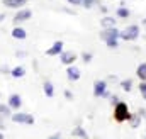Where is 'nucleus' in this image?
Listing matches in <instances>:
<instances>
[{"mask_svg":"<svg viewBox=\"0 0 146 139\" xmlns=\"http://www.w3.org/2000/svg\"><path fill=\"white\" fill-rule=\"evenodd\" d=\"M119 34H121V31H119V29L110 27V29H104V31L100 32V37L106 41V44L109 46L110 49H114V48H117V46H119V42H117Z\"/></svg>","mask_w":146,"mask_h":139,"instance_id":"nucleus-1","label":"nucleus"},{"mask_svg":"<svg viewBox=\"0 0 146 139\" xmlns=\"http://www.w3.org/2000/svg\"><path fill=\"white\" fill-rule=\"evenodd\" d=\"M131 112H129V107L126 102H119V104H115L114 107V119L117 120V122H126V120H129L131 119Z\"/></svg>","mask_w":146,"mask_h":139,"instance_id":"nucleus-2","label":"nucleus"},{"mask_svg":"<svg viewBox=\"0 0 146 139\" xmlns=\"http://www.w3.org/2000/svg\"><path fill=\"white\" fill-rule=\"evenodd\" d=\"M10 119H12V122H15V124H26V126H33V124H34V117H33L31 114L21 112V110H17L15 114H12Z\"/></svg>","mask_w":146,"mask_h":139,"instance_id":"nucleus-3","label":"nucleus"},{"mask_svg":"<svg viewBox=\"0 0 146 139\" xmlns=\"http://www.w3.org/2000/svg\"><path fill=\"white\" fill-rule=\"evenodd\" d=\"M119 37L124 39V41H134V39L139 37V27H138L136 24H131V26H127L124 31H121Z\"/></svg>","mask_w":146,"mask_h":139,"instance_id":"nucleus-4","label":"nucleus"},{"mask_svg":"<svg viewBox=\"0 0 146 139\" xmlns=\"http://www.w3.org/2000/svg\"><path fill=\"white\" fill-rule=\"evenodd\" d=\"M107 92V81L106 80H97L94 83V95L99 99V97H104Z\"/></svg>","mask_w":146,"mask_h":139,"instance_id":"nucleus-5","label":"nucleus"},{"mask_svg":"<svg viewBox=\"0 0 146 139\" xmlns=\"http://www.w3.org/2000/svg\"><path fill=\"white\" fill-rule=\"evenodd\" d=\"M75 60H76V54L73 51H63L60 54V61L63 65H66V66H72L73 63H75Z\"/></svg>","mask_w":146,"mask_h":139,"instance_id":"nucleus-6","label":"nucleus"},{"mask_svg":"<svg viewBox=\"0 0 146 139\" xmlns=\"http://www.w3.org/2000/svg\"><path fill=\"white\" fill-rule=\"evenodd\" d=\"M7 105L12 109V110H19L21 107H22V97L19 95V93H12L10 97H9V102Z\"/></svg>","mask_w":146,"mask_h":139,"instance_id":"nucleus-7","label":"nucleus"},{"mask_svg":"<svg viewBox=\"0 0 146 139\" xmlns=\"http://www.w3.org/2000/svg\"><path fill=\"white\" fill-rule=\"evenodd\" d=\"M31 15H33V12H31L29 9H19L17 14L14 15V21H15V22H24V21H29Z\"/></svg>","mask_w":146,"mask_h":139,"instance_id":"nucleus-8","label":"nucleus"},{"mask_svg":"<svg viewBox=\"0 0 146 139\" xmlns=\"http://www.w3.org/2000/svg\"><path fill=\"white\" fill-rule=\"evenodd\" d=\"M61 53H63V42H61V41H56V42L46 51L48 56H60Z\"/></svg>","mask_w":146,"mask_h":139,"instance_id":"nucleus-9","label":"nucleus"},{"mask_svg":"<svg viewBox=\"0 0 146 139\" xmlns=\"http://www.w3.org/2000/svg\"><path fill=\"white\" fill-rule=\"evenodd\" d=\"M66 76H68V80L70 81H76V80H80V76H82V73H80V70L76 68V66H68L66 68Z\"/></svg>","mask_w":146,"mask_h":139,"instance_id":"nucleus-10","label":"nucleus"},{"mask_svg":"<svg viewBox=\"0 0 146 139\" xmlns=\"http://www.w3.org/2000/svg\"><path fill=\"white\" fill-rule=\"evenodd\" d=\"M27 0H3V5L9 9H24Z\"/></svg>","mask_w":146,"mask_h":139,"instance_id":"nucleus-11","label":"nucleus"},{"mask_svg":"<svg viewBox=\"0 0 146 139\" xmlns=\"http://www.w3.org/2000/svg\"><path fill=\"white\" fill-rule=\"evenodd\" d=\"M14 112H12V109L9 107V105L5 104H0V120H5V119H10V115H12Z\"/></svg>","mask_w":146,"mask_h":139,"instance_id":"nucleus-12","label":"nucleus"},{"mask_svg":"<svg viewBox=\"0 0 146 139\" xmlns=\"http://www.w3.org/2000/svg\"><path fill=\"white\" fill-rule=\"evenodd\" d=\"M100 26L104 27V29H110V27H115V19L114 17H109V15H106L102 21H100Z\"/></svg>","mask_w":146,"mask_h":139,"instance_id":"nucleus-13","label":"nucleus"},{"mask_svg":"<svg viewBox=\"0 0 146 139\" xmlns=\"http://www.w3.org/2000/svg\"><path fill=\"white\" fill-rule=\"evenodd\" d=\"M26 75V68L24 66H15V68L10 70V76L12 78H22Z\"/></svg>","mask_w":146,"mask_h":139,"instance_id":"nucleus-14","label":"nucleus"},{"mask_svg":"<svg viewBox=\"0 0 146 139\" xmlns=\"http://www.w3.org/2000/svg\"><path fill=\"white\" fill-rule=\"evenodd\" d=\"M42 90H44V95H46V97H53V95H54V87H53L51 81H44Z\"/></svg>","mask_w":146,"mask_h":139,"instance_id":"nucleus-15","label":"nucleus"},{"mask_svg":"<svg viewBox=\"0 0 146 139\" xmlns=\"http://www.w3.org/2000/svg\"><path fill=\"white\" fill-rule=\"evenodd\" d=\"M26 36H27V32L22 27H14L12 29V37H15V39H26Z\"/></svg>","mask_w":146,"mask_h":139,"instance_id":"nucleus-16","label":"nucleus"},{"mask_svg":"<svg viewBox=\"0 0 146 139\" xmlns=\"http://www.w3.org/2000/svg\"><path fill=\"white\" fill-rule=\"evenodd\" d=\"M72 134H73V136H76V138L88 139V134H87V132H85V129H83V127H80V126L73 129V131H72Z\"/></svg>","mask_w":146,"mask_h":139,"instance_id":"nucleus-17","label":"nucleus"},{"mask_svg":"<svg viewBox=\"0 0 146 139\" xmlns=\"http://www.w3.org/2000/svg\"><path fill=\"white\" fill-rule=\"evenodd\" d=\"M136 75L139 76V80H141V81H146V63H141V65L138 66Z\"/></svg>","mask_w":146,"mask_h":139,"instance_id":"nucleus-18","label":"nucleus"},{"mask_svg":"<svg viewBox=\"0 0 146 139\" xmlns=\"http://www.w3.org/2000/svg\"><path fill=\"white\" fill-rule=\"evenodd\" d=\"M115 14H117V17H121V19H127L131 12H129V9H126V7H119Z\"/></svg>","mask_w":146,"mask_h":139,"instance_id":"nucleus-19","label":"nucleus"},{"mask_svg":"<svg viewBox=\"0 0 146 139\" xmlns=\"http://www.w3.org/2000/svg\"><path fill=\"white\" fill-rule=\"evenodd\" d=\"M121 88H122L124 92H131V88H133V80H131V78L122 80V81H121Z\"/></svg>","mask_w":146,"mask_h":139,"instance_id":"nucleus-20","label":"nucleus"},{"mask_svg":"<svg viewBox=\"0 0 146 139\" xmlns=\"http://www.w3.org/2000/svg\"><path fill=\"white\" fill-rule=\"evenodd\" d=\"M129 120H131V127H134V129H136V127H139L141 115H139V114H136V115H131V119H129Z\"/></svg>","mask_w":146,"mask_h":139,"instance_id":"nucleus-21","label":"nucleus"},{"mask_svg":"<svg viewBox=\"0 0 146 139\" xmlns=\"http://www.w3.org/2000/svg\"><path fill=\"white\" fill-rule=\"evenodd\" d=\"M92 58H94V54H92V53H82V60H83L85 63H90V61H92Z\"/></svg>","mask_w":146,"mask_h":139,"instance_id":"nucleus-22","label":"nucleus"},{"mask_svg":"<svg viewBox=\"0 0 146 139\" xmlns=\"http://www.w3.org/2000/svg\"><path fill=\"white\" fill-rule=\"evenodd\" d=\"M139 92H141L143 99L146 100V81H141V83H139Z\"/></svg>","mask_w":146,"mask_h":139,"instance_id":"nucleus-23","label":"nucleus"},{"mask_svg":"<svg viewBox=\"0 0 146 139\" xmlns=\"http://www.w3.org/2000/svg\"><path fill=\"white\" fill-rule=\"evenodd\" d=\"M70 5H83V0H66Z\"/></svg>","mask_w":146,"mask_h":139,"instance_id":"nucleus-24","label":"nucleus"},{"mask_svg":"<svg viewBox=\"0 0 146 139\" xmlns=\"http://www.w3.org/2000/svg\"><path fill=\"white\" fill-rule=\"evenodd\" d=\"M94 2H95V0H83V7H87V9H90Z\"/></svg>","mask_w":146,"mask_h":139,"instance_id":"nucleus-25","label":"nucleus"},{"mask_svg":"<svg viewBox=\"0 0 146 139\" xmlns=\"http://www.w3.org/2000/svg\"><path fill=\"white\" fill-rule=\"evenodd\" d=\"M110 102H112V104L115 105V104H119L121 100H119V97H117V95H112V97H110Z\"/></svg>","mask_w":146,"mask_h":139,"instance_id":"nucleus-26","label":"nucleus"},{"mask_svg":"<svg viewBox=\"0 0 146 139\" xmlns=\"http://www.w3.org/2000/svg\"><path fill=\"white\" fill-rule=\"evenodd\" d=\"M65 97H66L68 100H72V99H73V93L70 92V90H65Z\"/></svg>","mask_w":146,"mask_h":139,"instance_id":"nucleus-27","label":"nucleus"},{"mask_svg":"<svg viewBox=\"0 0 146 139\" xmlns=\"http://www.w3.org/2000/svg\"><path fill=\"white\" fill-rule=\"evenodd\" d=\"M138 114H139V115H141V117H145V115H146V110H145V109H141V110H139V112H138Z\"/></svg>","mask_w":146,"mask_h":139,"instance_id":"nucleus-28","label":"nucleus"},{"mask_svg":"<svg viewBox=\"0 0 146 139\" xmlns=\"http://www.w3.org/2000/svg\"><path fill=\"white\" fill-rule=\"evenodd\" d=\"M5 129V122L3 120H0V131H3Z\"/></svg>","mask_w":146,"mask_h":139,"instance_id":"nucleus-29","label":"nucleus"},{"mask_svg":"<svg viewBox=\"0 0 146 139\" xmlns=\"http://www.w3.org/2000/svg\"><path fill=\"white\" fill-rule=\"evenodd\" d=\"M3 19H5V15H3V14H0V22H2Z\"/></svg>","mask_w":146,"mask_h":139,"instance_id":"nucleus-30","label":"nucleus"},{"mask_svg":"<svg viewBox=\"0 0 146 139\" xmlns=\"http://www.w3.org/2000/svg\"><path fill=\"white\" fill-rule=\"evenodd\" d=\"M0 139H5L3 138V132H0Z\"/></svg>","mask_w":146,"mask_h":139,"instance_id":"nucleus-31","label":"nucleus"},{"mask_svg":"<svg viewBox=\"0 0 146 139\" xmlns=\"http://www.w3.org/2000/svg\"><path fill=\"white\" fill-rule=\"evenodd\" d=\"M143 24H146V19H143Z\"/></svg>","mask_w":146,"mask_h":139,"instance_id":"nucleus-32","label":"nucleus"},{"mask_svg":"<svg viewBox=\"0 0 146 139\" xmlns=\"http://www.w3.org/2000/svg\"><path fill=\"white\" fill-rule=\"evenodd\" d=\"M0 97H2V93H0Z\"/></svg>","mask_w":146,"mask_h":139,"instance_id":"nucleus-33","label":"nucleus"}]
</instances>
